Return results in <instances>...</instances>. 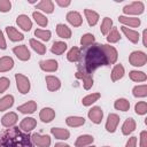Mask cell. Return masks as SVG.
I'll use <instances>...</instances> for the list:
<instances>
[{"label":"cell","instance_id":"d590c367","mask_svg":"<svg viewBox=\"0 0 147 147\" xmlns=\"http://www.w3.org/2000/svg\"><path fill=\"white\" fill-rule=\"evenodd\" d=\"M30 46L32 47L33 51H36L40 55H44L46 53V47L41 42H39L38 40H36V39H30Z\"/></svg>","mask_w":147,"mask_h":147},{"label":"cell","instance_id":"9a60e30c","mask_svg":"<svg viewBox=\"0 0 147 147\" xmlns=\"http://www.w3.org/2000/svg\"><path fill=\"white\" fill-rule=\"evenodd\" d=\"M39 117H40V119H41L44 123H49V122H52V121L54 119V117H55V111H54L52 108H48V107L42 108V109L40 110V113H39Z\"/></svg>","mask_w":147,"mask_h":147},{"label":"cell","instance_id":"60d3db41","mask_svg":"<svg viewBox=\"0 0 147 147\" xmlns=\"http://www.w3.org/2000/svg\"><path fill=\"white\" fill-rule=\"evenodd\" d=\"M34 21L37 22V24H39L40 26H46L48 24V20L46 18V16H44L41 13H38V11H33L32 14Z\"/></svg>","mask_w":147,"mask_h":147},{"label":"cell","instance_id":"277c9868","mask_svg":"<svg viewBox=\"0 0 147 147\" xmlns=\"http://www.w3.org/2000/svg\"><path fill=\"white\" fill-rule=\"evenodd\" d=\"M15 79H16V86L18 91L22 94H26L30 91V80L28 79V77H25L22 74H16Z\"/></svg>","mask_w":147,"mask_h":147},{"label":"cell","instance_id":"816d5d0a","mask_svg":"<svg viewBox=\"0 0 147 147\" xmlns=\"http://www.w3.org/2000/svg\"><path fill=\"white\" fill-rule=\"evenodd\" d=\"M56 3L60 6V7H68L71 2L69 0H65V1H62V0H56Z\"/></svg>","mask_w":147,"mask_h":147},{"label":"cell","instance_id":"ee69618b","mask_svg":"<svg viewBox=\"0 0 147 147\" xmlns=\"http://www.w3.org/2000/svg\"><path fill=\"white\" fill-rule=\"evenodd\" d=\"M94 41H95V38H94V36L92 33H85L80 39V44H82L83 47L90 46V45L94 44Z\"/></svg>","mask_w":147,"mask_h":147},{"label":"cell","instance_id":"ffe728a7","mask_svg":"<svg viewBox=\"0 0 147 147\" xmlns=\"http://www.w3.org/2000/svg\"><path fill=\"white\" fill-rule=\"evenodd\" d=\"M121 30H122V32L125 34V37H126L131 42L137 44V42L139 41V33H138L137 31L131 30V29H129V28H126V26H122Z\"/></svg>","mask_w":147,"mask_h":147},{"label":"cell","instance_id":"9c48e42d","mask_svg":"<svg viewBox=\"0 0 147 147\" xmlns=\"http://www.w3.org/2000/svg\"><path fill=\"white\" fill-rule=\"evenodd\" d=\"M88 118L94 123V124H100L101 121H102V117H103V111L100 107H92L90 110H88Z\"/></svg>","mask_w":147,"mask_h":147},{"label":"cell","instance_id":"8d00e7d4","mask_svg":"<svg viewBox=\"0 0 147 147\" xmlns=\"http://www.w3.org/2000/svg\"><path fill=\"white\" fill-rule=\"evenodd\" d=\"M132 93L137 98H145V96H147V85L134 86L133 90H132Z\"/></svg>","mask_w":147,"mask_h":147},{"label":"cell","instance_id":"44dd1931","mask_svg":"<svg viewBox=\"0 0 147 147\" xmlns=\"http://www.w3.org/2000/svg\"><path fill=\"white\" fill-rule=\"evenodd\" d=\"M6 32H7L9 39H10L11 41H21V40L24 39V36H23L21 32H18V31H17L15 28H13V26H7V28H6Z\"/></svg>","mask_w":147,"mask_h":147},{"label":"cell","instance_id":"ac0fdd59","mask_svg":"<svg viewBox=\"0 0 147 147\" xmlns=\"http://www.w3.org/2000/svg\"><path fill=\"white\" fill-rule=\"evenodd\" d=\"M46 83H47V88L51 92L57 91L61 87V82L55 76H46Z\"/></svg>","mask_w":147,"mask_h":147},{"label":"cell","instance_id":"bcb514c9","mask_svg":"<svg viewBox=\"0 0 147 147\" xmlns=\"http://www.w3.org/2000/svg\"><path fill=\"white\" fill-rule=\"evenodd\" d=\"M11 8V2L9 0H0V11L7 13Z\"/></svg>","mask_w":147,"mask_h":147},{"label":"cell","instance_id":"681fc988","mask_svg":"<svg viewBox=\"0 0 147 147\" xmlns=\"http://www.w3.org/2000/svg\"><path fill=\"white\" fill-rule=\"evenodd\" d=\"M125 147H137V137H131L127 140Z\"/></svg>","mask_w":147,"mask_h":147},{"label":"cell","instance_id":"d6a6232c","mask_svg":"<svg viewBox=\"0 0 147 147\" xmlns=\"http://www.w3.org/2000/svg\"><path fill=\"white\" fill-rule=\"evenodd\" d=\"M65 49H67V44L63 42V41H54L53 45H52V47H51L52 53H54L56 55L63 54Z\"/></svg>","mask_w":147,"mask_h":147},{"label":"cell","instance_id":"1f68e13d","mask_svg":"<svg viewBox=\"0 0 147 147\" xmlns=\"http://www.w3.org/2000/svg\"><path fill=\"white\" fill-rule=\"evenodd\" d=\"M56 33L61 38H70L71 37V30L65 24H57L56 25Z\"/></svg>","mask_w":147,"mask_h":147},{"label":"cell","instance_id":"5bb4252c","mask_svg":"<svg viewBox=\"0 0 147 147\" xmlns=\"http://www.w3.org/2000/svg\"><path fill=\"white\" fill-rule=\"evenodd\" d=\"M16 23H17L18 26H20L22 30H24V31H30L31 28H32V22H31V20L28 17V15H24V14L17 16Z\"/></svg>","mask_w":147,"mask_h":147},{"label":"cell","instance_id":"7bdbcfd3","mask_svg":"<svg viewBox=\"0 0 147 147\" xmlns=\"http://www.w3.org/2000/svg\"><path fill=\"white\" fill-rule=\"evenodd\" d=\"M34 36L44 41H48L51 39V31L49 30H40V29H37L34 31Z\"/></svg>","mask_w":147,"mask_h":147},{"label":"cell","instance_id":"4dcf8cb0","mask_svg":"<svg viewBox=\"0 0 147 147\" xmlns=\"http://www.w3.org/2000/svg\"><path fill=\"white\" fill-rule=\"evenodd\" d=\"M14 105V96L13 95H5L3 98L0 99V111L7 110Z\"/></svg>","mask_w":147,"mask_h":147},{"label":"cell","instance_id":"4316f807","mask_svg":"<svg viewBox=\"0 0 147 147\" xmlns=\"http://www.w3.org/2000/svg\"><path fill=\"white\" fill-rule=\"evenodd\" d=\"M84 13H85V16H86L88 25L90 26H94L99 21V14L95 13L94 10H91V9H85Z\"/></svg>","mask_w":147,"mask_h":147},{"label":"cell","instance_id":"5b68a950","mask_svg":"<svg viewBox=\"0 0 147 147\" xmlns=\"http://www.w3.org/2000/svg\"><path fill=\"white\" fill-rule=\"evenodd\" d=\"M144 3L141 1H134L130 5H126L124 8H123V13L124 14H131V15H140L144 13Z\"/></svg>","mask_w":147,"mask_h":147},{"label":"cell","instance_id":"c3c4849f","mask_svg":"<svg viewBox=\"0 0 147 147\" xmlns=\"http://www.w3.org/2000/svg\"><path fill=\"white\" fill-rule=\"evenodd\" d=\"M140 147H147V132L141 131L140 133Z\"/></svg>","mask_w":147,"mask_h":147},{"label":"cell","instance_id":"8fae6325","mask_svg":"<svg viewBox=\"0 0 147 147\" xmlns=\"http://www.w3.org/2000/svg\"><path fill=\"white\" fill-rule=\"evenodd\" d=\"M119 123V117L117 114H109L107 122H106V130L110 133L115 132L117 129V125Z\"/></svg>","mask_w":147,"mask_h":147},{"label":"cell","instance_id":"7402d4cb","mask_svg":"<svg viewBox=\"0 0 147 147\" xmlns=\"http://www.w3.org/2000/svg\"><path fill=\"white\" fill-rule=\"evenodd\" d=\"M36 109H37V103L32 100L17 107V110H20L22 114H32V113L36 111Z\"/></svg>","mask_w":147,"mask_h":147},{"label":"cell","instance_id":"7dc6e473","mask_svg":"<svg viewBox=\"0 0 147 147\" xmlns=\"http://www.w3.org/2000/svg\"><path fill=\"white\" fill-rule=\"evenodd\" d=\"M10 85V80L7 77H1L0 78V93H3Z\"/></svg>","mask_w":147,"mask_h":147},{"label":"cell","instance_id":"2e32d148","mask_svg":"<svg viewBox=\"0 0 147 147\" xmlns=\"http://www.w3.org/2000/svg\"><path fill=\"white\" fill-rule=\"evenodd\" d=\"M37 125V121L32 117H25L22 119L21 124H20V129H22L25 132H30L32 131Z\"/></svg>","mask_w":147,"mask_h":147},{"label":"cell","instance_id":"f546056e","mask_svg":"<svg viewBox=\"0 0 147 147\" xmlns=\"http://www.w3.org/2000/svg\"><path fill=\"white\" fill-rule=\"evenodd\" d=\"M124 76V67L122 64H116L111 70V80L117 82Z\"/></svg>","mask_w":147,"mask_h":147},{"label":"cell","instance_id":"6da1fadb","mask_svg":"<svg viewBox=\"0 0 147 147\" xmlns=\"http://www.w3.org/2000/svg\"><path fill=\"white\" fill-rule=\"evenodd\" d=\"M108 61L100 44H92L80 51V59L77 64V70L92 74L101 65H107Z\"/></svg>","mask_w":147,"mask_h":147},{"label":"cell","instance_id":"484cf974","mask_svg":"<svg viewBox=\"0 0 147 147\" xmlns=\"http://www.w3.org/2000/svg\"><path fill=\"white\" fill-rule=\"evenodd\" d=\"M37 9H40L46 14H52L54 10V3L51 0H41L37 5Z\"/></svg>","mask_w":147,"mask_h":147},{"label":"cell","instance_id":"7a4b0ae2","mask_svg":"<svg viewBox=\"0 0 147 147\" xmlns=\"http://www.w3.org/2000/svg\"><path fill=\"white\" fill-rule=\"evenodd\" d=\"M0 147H33V145L29 134L13 126L6 129L0 134Z\"/></svg>","mask_w":147,"mask_h":147},{"label":"cell","instance_id":"f1b7e54d","mask_svg":"<svg viewBox=\"0 0 147 147\" xmlns=\"http://www.w3.org/2000/svg\"><path fill=\"white\" fill-rule=\"evenodd\" d=\"M94 140V138L90 134H83V136H79L77 138V140L75 141V146L76 147H84V146H87L90 144H92Z\"/></svg>","mask_w":147,"mask_h":147},{"label":"cell","instance_id":"f5cc1de1","mask_svg":"<svg viewBox=\"0 0 147 147\" xmlns=\"http://www.w3.org/2000/svg\"><path fill=\"white\" fill-rule=\"evenodd\" d=\"M146 37H147V30H144L142 32V38H144V46L147 47V40H146Z\"/></svg>","mask_w":147,"mask_h":147},{"label":"cell","instance_id":"11a10c76","mask_svg":"<svg viewBox=\"0 0 147 147\" xmlns=\"http://www.w3.org/2000/svg\"><path fill=\"white\" fill-rule=\"evenodd\" d=\"M90 147H95V146H93V145H92V146H90Z\"/></svg>","mask_w":147,"mask_h":147},{"label":"cell","instance_id":"9f6ffc18","mask_svg":"<svg viewBox=\"0 0 147 147\" xmlns=\"http://www.w3.org/2000/svg\"><path fill=\"white\" fill-rule=\"evenodd\" d=\"M103 147H109V146H103Z\"/></svg>","mask_w":147,"mask_h":147},{"label":"cell","instance_id":"f6af8a7d","mask_svg":"<svg viewBox=\"0 0 147 147\" xmlns=\"http://www.w3.org/2000/svg\"><path fill=\"white\" fill-rule=\"evenodd\" d=\"M134 111L138 115H144L147 113V103L145 101H140L134 106Z\"/></svg>","mask_w":147,"mask_h":147},{"label":"cell","instance_id":"52a82bcc","mask_svg":"<svg viewBox=\"0 0 147 147\" xmlns=\"http://www.w3.org/2000/svg\"><path fill=\"white\" fill-rule=\"evenodd\" d=\"M75 76H76V78L83 80V85H84L85 90H90L92 87V85H93V76H92V74H87L85 71L77 70Z\"/></svg>","mask_w":147,"mask_h":147},{"label":"cell","instance_id":"e575fe53","mask_svg":"<svg viewBox=\"0 0 147 147\" xmlns=\"http://www.w3.org/2000/svg\"><path fill=\"white\" fill-rule=\"evenodd\" d=\"M114 107L117 109V110H121V111H127L129 108H130V102L126 100V99H117L114 103Z\"/></svg>","mask_w":147,"mask_h":147},{"label":"cell","instance_id":"836d02e7","mask_svg":"<svg viewBox=\"0 0 147 147\" xmlns=\"http://www.w3.org/2000/svg\"><path fill=\"white\" fill-rule=\"evenodd\" d=\"M67 59L70 62H78L80 59V49L78 47H72L68 54H67Z\"/></svg>","mask_w":147,"mask_h":147},{"label":"cell","instance_id":"db71d44e","mask_svg":"<svg viewBox=\"0 0 147 147\" xmlns=\"http://www.w3.org/2000/svg\"><path fill=\"white\" fill-rule=\"evenodd\" d=\"M54 147H70V146L67 144H63V142H57V144H55Z\"/></svg>","mask_w":147,"mask_h":147},{"label":"cell","instance_id":"ba28073f","mask_svg":"<svg viewBox=\"0 0 147 147\" xmlns=\"http://www.w3.org/2000/svg\"><path fill=\"white\" fill-rule=\"evenodd\" d=\"M31 141L38 147H48L51 145V138L48 136H41L39 133H33L31 136Z\"/></svg>","mask_w":147,"mask_h":147},{"label":"cell","instance_id":"8992f818","mask_svg":"<svg viewBox=\"0 0 147 147\" xmlns=\"http://www.w3.org/2000/svg\"><path fill=\"white\" fill-rule=\"evenodd\" d=\"M102 47V51L106 55V59L108 61V64H114L116 61H117V57H118V54H117V51L114 46H110V45H101Z\"/></svg>","mask_w":147,"mask_h":147},{"label":"cell","instance_id":"e0dca14e","mask_svg":"<svg viewBox=\"0 0 147 147\" xmlns=\"http://www.w3.org/2000/svg\"><path fill=\"white\" fill-rule=\"evenodd\" d=\"M67 21L74 26H80L83 23V18L78 11H69L67 14Z\"/></svg>","mask_w":147,"mask_h":147},{"label":"cell","instance_id":"b9f144b4","mask_svg":"<svg viewBox=\"0 0 147 147\" xmlns=\"http://www.w3.org/2000/svg\"><path fill=\"white\" fill-rule=\"evenodd\" d=\"M119 39H121V36L118 33L117 28H111L110 31H109V33L107 34V40L109 42H117Z\"/></svg>","mask_w":147,"mask_h":147},{"label":"cell","instance_id":"f35d334b","mask_svg":"<svg viewBox=\"0 0 147 147\" xmlns=\"http://www.w3.org/2000/svg\"><path fill=\"white\" fill-rule=\"evenodd\" d=\"M99 98H100V93H92V94H88V95L84 96L83 100H82V103L87 107V106H91L92 103H94L95 101H98Z\"/></svg>","mask_w":147,"mask_h":147},{"label":"cell","instance_id":"cb8c5ba5","mask_svg":"<svg viewBox=\"0 0 147 147\" xmlns=\"http://www.w3.org/2000/svg\"><path fill=\"white\" fill-rule=\"evenodd\" d=\"M14 67V61L9 56H3L0 59V72H6L13 69Z\"/></svg>","mask_w":147,"mask_h":147},{"label":"cell","instance_id":"30bf717a","mask_svg":"<svg viewBox=\"0 0 147 147\" xmlns=\"http://www.w3.org/2000/svg\"><path fill=\"white\" fill-rule=\"evenodd\" d=\"M14 54L21 60V61H28L30 59V52L28 49V47L25 45H20V46H15L13 48Z\"/></svg>","mask_w":147,"mask_h":147},{"label":"cell","instance_id":"f907efd6","mask_svg":"<svg viewBox=\"0 0 147 147\" xmlns=\"http://www.w3.org/2000/svg\"><path fill=\"white\" fill-rule=\"evenodd\" d=\"M7 45H6V40H5V37H3V33L2 31L0 30V49H6Z\"/></svg>","mask_w":147,"mask_h":147},{"label":"cell","instance_id":"7c38bea8","mask_svg":"<svg viewBox=\"0 0 147 147\" xmlns=\"http://www.w3.org/2000/svg\"><path fill=\"white\" fill-rule=\"evenodd\" d=\"M39 67L41 70L47 71V72H53L56 71L59 68V64L55 60H42L39 62Z\"/></svg>","mask_w":147,"mask_h":147},{"label":"cell","instance_id":"603a6c76","mask_svg":"<svg viewBox=\"0 0 147 147\" xmlns=\"http://www.w3.org/2000/svg\"><path fill=\"white\" fill-rule=\"evenodd\" d=\"M136 129V122L133 118H127L125 119V122L122 125V133L124 136H129L130 133H132Z\"/></svg>","mask_w":147,"mask_h":147},{"label":"cell","instance_id":"d6986e66","mask_svg":"<svg viewBox=\"0 0 147 147\" xmlns=\"http://www.w3.org/2000/svg\"><path fill=\"white\" fill-rule=\"evenodd\" d=\"M51 133L60 140H67L70 137V133L67 129H62V127H52L51 129Z\"/></svg>","mask_w":147,"mask_h":147},{"label":"cell","instance_id":"74e56055","mask_svg":"<svg viewBox=\"0 0 147 147\" xmlns=\"http://www.w3.org/2000/svg\"><path fill=\"white\" fill-rule=\"evenodd\" d=\"M129 76H130L131 80H133V82H145L147 79L146 74L142 72V71H136V70H133V71H130Z\"/></svg>","mask_w":147,"mask_h":147},{"label":"cell","instance_id":"d4e9b609","mask_svg":"<svg viewBox=\"0 0 147 147\" xmlns=\"http://www.w3.org/2000/svg\"><path fill=\"white\" fill-rule=\"evenodd\" d=\"M118 21L124 24V25H129L132 28H138L140 25V20L138 17H126V16H119Z\"/></svg>","mask_w":147,"mask_h":147},{"label":"cell","instance_id":"3957f363","mask_svg":"<svg viewBox=\"0 0 147 147\" xmlns=\"http://www.w3.org/2000/svg\"><path fill=\"white\" fill-rule=\"evenodd\" d=\"M129 62L134 67H142L147 62V55L141 51H134L130 54Z\"/></svg>","mask_w":147,"mask_h":147},{"label":"cell","instance_id":"83f0119b","mask_svg":"<svg viewBox=\"0 0 147 147\" xmlns=\"http://www.w3.org/2000/svg\"><path fill=\"white\" fill-rule=\"evenodd\" d=\"M65 123L71 127H78V126L84 125L85 118L84 117H79V116H69V117H67Z\"/></svg>","mask_w":147,"mask_h":147},{"label":"cell","instance_id":"4fadbf2b","mask_svg":"<svg viewBox=\"0 0 147 147\" xmlns=\"http://www.w3.org/2000/svg\"><path fill=\"white\" fill-rule=\"evenodd\" d=\"M17 119H18L17 114L10 111V113L6 114V115L1 118V124H2L5 127H13V126L16 124Z\"/></svg>","mask_w":147,"mask_h":147},{"label":"cell","instance_id":"ab89813d","mask_svg":"<svg viewBox=\"0 0 147 147\" xmlns=\"http://www.w3.org/2000/svg\"><path fill=\"white\" fill-rule=\"evenodd\" d=\"M111 28H113V21H111V18L105 17L103 21H102V24H101V33L105 34V36H107L109 33V31H110Z\"/></svg>","mask_w":147,"mask_h":147}]
</instances>
